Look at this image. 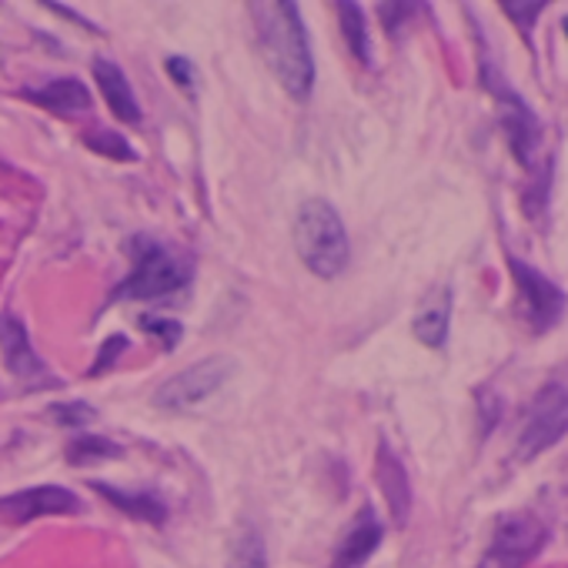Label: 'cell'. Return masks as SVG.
I'll list each match as a JSON object with an SVG mask.
<instances>
[{
  "label": "cell",
  "instance_id": "obj_26",
  "mask_svg": "<svg viewBox=\"0 0 568 568\" xmlns=\"http://www.w3.org/2000/svg\"><path fill=\"white\" fill-rule=\"evenodd\" d=\"M561 28H565V34H568V18H565V21H561Z\"/></svg>",
  "mask_w": 568,
  "mask_h": 568
},
{
  "label": "cell",
  "instance_id": "obj_22",
  "mask_svg": "<svg viewBox=\"0 0 568 568\" xmlns=\"http://www.w3.org/2000/svg\"><path fill=\"white\" fill-rule=\"evenodd\" d=\"M141 328L148 335H154L164 348H174L181 342V322H174V318H151V315H144Z\"/></svg>",
  "mask_w": 568,
  "mask_h": 568
},
{
  "label": "cell",
  "instance_id": "obj_17",
  "mask_svg": "<svg viewBox=\"0 0 568 568\" xmlns=\"http://www.w3.org/2000/svg\"><path fill=\"white\" fill-rule=\"evenodd\" d=\"M338 8V18H342V31H345V41H348V48H352V54L365 64V68H372V48H368V31H365V14H362V8L358 4H335Z\"/></svg>",
  "mask_w": 568,
  "mask_h": 568
},
{
  "label": "cell",
  "instance_id": "obj_1",
  "mask_svg": "<svg viewBox=\"0 0 568 568\" xmlns=\"http://www.w3.org/2000/svg\"><path fill=\"white\" fill-rule=\"evenodd\" d=\"M247 11L264 64L295 101H305L315 88V61L298 4L277 0V4H247Z\"/></svg>",
  "mask_w": 568,
  "mask_h": 568
},
{
  "label": "cell",
  "instance_id": "obj_19",
  "mask_svg": "<svg viewBox=\"0 0 568 568\" xmlns=\"http://www.w3.org/2000/svg\"><path fill=\"white\" fill-rule=\"evenodd\" d=\"M227 568H267V555H264V541L254 528H244L241 538L234 541L231 561Z\"/></svg>",
  "mask_w": 568,
  "mask_h": 568
},
{
  "label": "cell",
  "instance_id": "obj_16",
  "mask_svg": "<svg viewBox=\"0 0 568 568\" xmlns=\"http://www.w3.org/2000/svg\"><path fill=\"white\" fill-rule=\"evenodd\" d=\"M91 488L101 491L108 501H114V505H118L124 515H131V518H141V521H151V525H164V518H168L164 501H161L158 495H151V491H121V488L104 485V481H94Z\"/></svg>",
  "mask_w": 568,
  "mask_h": 568
},
{
  "label": "cell",
  "instance_id": "obj_25",
  "mask_svg": "<svg viewBox=\"0 0 568 568\" xmlns=\"http://www.w3.org/2000/svg\"><path fill=\"white\" fill-rule=\"evenodd\" d=\"M124 348H128V338H124V335H114V338H111V342L101 348V355H98V365L91 368V375H101L108 365H114V362H118V355H121Z\"/></svg>",
  "mask_w": 568,
  "mask_h": 568
},
{
  "label": "cell",
  "instance_id": "obj_18",
  "mask_svg": "<svg viewBox=\"0 0 568 568\" xmlns=\"http://www.w3.org/2000/svg\"><path fill=\"white\" fill-rule=\"evenodd\" d=\"M111 455H121V445L108 442V438H98V435H81L68 445V462L71 465H91L98 458H111Z\"/></svg>",
  "mask_w": 568,
  "mask_h": 568
},
{
  "label": "cell",
  "instance_id": "obj_7",
  "mask_svg": "<svg viewBox=\"0 0 568 568\" xmlns=\"http://www.w3.org/2000/svg\"><path fill=\"white\" fill-rule=\"evenodd\" d=\"M508 267H511V277H515V288H518V298H521V315H525L528 328L535 335L548 332L565 312V292L558 288L555 281H548L541 271H535L531 264H525L518 257H508Z\"/></svg>",
  "mask_w": 568,
  "mask_h": 568
},
{
  "label": "cell",
  "instance_id": "obj_11",
  "mask_svg": "<svg viewBox=\"0 0 568 568\" xmlns=\"http://www.w3.org/2000/svg\"><path fill=\"white\" fill-rule=\"evenodd\" d=\"M375 478L388 498V508H392V518L398 525L408 521V511H412V485H408V471L405 465L398 462V455L382 442L378 445V462H375Z\"/></svg>",
  "mask_w": 568,
  "mask_h": 568
},
{
  "label": "cell",
  "instance_id": "obj_9",
  "mask_svg": "<svg viewBox=\"0 0 568 568\" xmlns=\"http://www.w3.org/2000/svg\"><path fill=\"white\" fill-rule=\"evenodd\" d=\"M74 511H81V498L58 485H41L0 498V518L11 525H24L44 515H74Z\"/></svg>",
  "mask_w": 568,
  "mask_h": 568
},
{
  "label": "cell",
  "instance_id": "obj_15",
  "mask_svg": "<svg viewBox=\"0 0 568 568\" xmlns=\"http://www.w3.org/2000/svg\"><path fill=\"white\" fill-rule=\"evenodd\" d=\"M448 322H452V292L448 288H435L425 305L415 315V335L422 345L428 348H442L448 338Z\"/></svg>",
  "mask_w": 568,
  "mask_h": 568
},
{
  "label": "cell",
  "instance_id": "obj_21",
  "mask_svg": "<svg viewBox=\"0 0 568 568\" xmlns=\"http://www.w3.org/2000/svg\"><path fill=\"white\" fill-rule=\"evenodd\" d=\"M501 11L511 18V24L521 34H531V28H535L538 14L545 11V4H541V0H531V4H521V0H501Z\"/></svg>",
  "mask_w": 568,
  "mask_h": 568
},
{
  "label": "cell",
  "instance_id": "obj_13",
  "mask_svg": "<svg viewBox=\"0 0 568 568\" xmlns=\"http://www.w3.org/2000/svg\"><path fill=\"white\" fill-rule=\"evenodd\" d=\"M378 545H382V525H378L375 511L365 505L358 511L355 525L348 528V535L342 538L338 551H335V568H358V565H365L375 555Z\"/></svg>",
  "mask_w": 568,
  "mask_h": 568
},
{
  "label": "cell",
  "instance_id": "obj_3",
  "mask_svg": "<svg viewBox=\"0 0 568 568\" xmlns=\"http://www.w3.org/2000/svg\"><path fill=\"white\" fill-rule=\"evenodd\" d=\"M128 247H131V274L118 284V292L111 295L114 302H121V298H131V302L168 298L191 281V267L174 251H168L164 244L141 234V237H131Z\"/></svg>",
  "mask_w": 568,
  "mask_h": 568
},
{
  "label": "cell",
  "instance_id": "obj_2",
  "mask_svg": "<svg viewBox=\"0 0 568 568\" xmlns=\"http://www.w3.org/2000/svg\"><path fill=\"white\" fill-rule=\"evenodd\" d=\"M295 247L305 261V267L325 281L338 277L348 267L352 257V244H348V231L338 217V211L322 201L312 197L298 207L295 217Z\"/></svg>",
  "mask_w": 568,
  "mask_h": 568
},
{
  "label": "cell",
  "instance_id": "obj_12",
  "mask_svg": "<svg viewBox=\"0 0 568 568\" xmlns=\"http://www.w3.org/2000/svg\"><path fill=\"white\" fill-rule=\"evenodd\" d=\"M94 78H98V88H101V94H104L111 114H114L118 121H124V124H141V104H138V98H134V91H131L124 71H121L114 61L98 58V61H94Z\"/></svg>",
  "mask_w": 568,
  "mask_h": 568
},
{
  "label": "cell",
  "instance_id": "obj_8",
  "mask_svg": "<svg viewBox=\"0 0 568 568\" xmlns=\"http://www.w3.org/2000/svg\"><path fill=\"white\" fill-rule=\"evenodd\" d=\"M541 541H545V525L535 515L515 511L498 518L491 538V558H498V565L505 568H518L541 548Z\"/></svg>",
  "mask_w": 568,
  "mask_h": 568
},
{
  "label": "cell",
  "instance_id": "obj_5",
  "mask_svg": "<svg viewBox=\"0 0 568 568\" xmlns=\"http://www.w3.org/2000/svg\"><path fill=\"white\" fill-rule=\"evenodd\" d=\"M481 78H485L491 98L498 101V118H501V131H505V141H508L511 154H515L525 168H531V164H535L538 141H541V128H538L531 108L505 84V78H501L491 64H485Z\"/></svg>",
  "mask_w": 568,
  "mask_h": 568
},
{
  "label": "cell",
  "instance_id": "obj_4",
  "mask_svg": "<svg viewBox=\"0 0 568 568\" xmlns=\"http://www.w3.org/2000/svg\"><path fill=\"white\" fill-rule=\"evenodd\" d=\"M237 365L231 358H204L184 372H178L174 378H168L158 392H154V405L164 412H187L194 405H201L204 398L217 395L231 378H234Z\"/></svg>",
  "mask_w": 568,
  "mask_h": 568
},
{
  "label": "cell",
  "instance_id": "obj_6",
  "mask_svg": "<svg viewBox=\"0 0 568 568\" xmlns=\"http://www.w3.org/2000/svg\"><path fill=\"white\" fill-rule=\"evenodd\" d=\"M565 432H568V392L561 385H545L528 408L515 455L521 462H531L545 448H551Z\"/></svg>",
  "mask_w": 568,
  "mask_h": 568
},
{
  "label": "cell",
  "instance_id": "obj_23",
  "mask_svg": "<svg viewBox=\"0 0 568 568\" xmlns=\"http://www.w3.org/2000/svg\"><path fill=\"white\" fill-rule=\"evenodd\" d=\"M164 71H168V78H171L187 98H194V91H197V74H194V64H191V61H184V58H168V61H164Z\"/></svg>",
  "mask_w": 568,
  "mask_h": 568
},
{
  "label": "cell",
  "instance_id": "obj_10",
  "mask_svg": "<svg viewBox=\"0 0 568 568\" xmlns=\"http://www.w3.org/2000/svg\"><path fill=\"white\" fill-rule=\"evenodd\" d=\"M0 352H4V362H8L11 375H18L24 382H38V378L48 375L41 355L31 345V335H28L24 322L14 318V315L0 318Z\"/></svg>",
  "mask_w": 568,
  "mask_h": 568
},
{
  "label": "cell",
  "instance_id": "obj_20",
  "mask_svg": "<svg viewBox=\"0 0 568 568\" xmlns=\"http://www.w3.org/2000/svg\"><path fill=\"white\" fill-rule=\"evenodd\" d=\"M84 141H88V148H94L98 154H108V158H114V161H134V158H138V154L131 151V144H128L121 134L108 131V128L91 131Z\"/></svg>",
  "mask_w": 568,
  "mask_h": 568
},
{
  "label": "cell",
  "instance_id": "obj_24",
  "mask_svg": "<svg viewBox=\"0 0 568 568\" xmlns=\"http://www.w3.org/2000/svg\"><path fill=\"white\" fill-rule=\"evenodd\" d=\"M51 415L61 422V425H71V428H81L94 418V408L84 405V402H68V405H54Z\"/></svg>",
  "mask_w": 568,
  "mask_h": 568
},
{
  "label": "cell",
  "instance_id": "obj_14",
  "mask_svg": "<svg viewBox=\"0 0 568 568\" xmlns=\"http://www.w3.org/2000/svg\"><path fill=\"white\" fill-rule=\"evenodd\" d=\"M24 98H31L34 104L48 108L51 114L58 118H81L91 111V94L81 81L74 78H64V81H51L44 88H34V91H24Z\"/></svg>",
  "mask_w": 568,
  "mask_h": 568
}]
</instances>
